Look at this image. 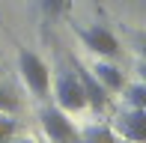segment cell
Masks as SVG:
<instances>
[{"instance_id": "cell-12", "label": "cell", "mask_w": 146, "mask_h": 143, "mask_svg": "<svg viewBox=\"0 0 146 143\" xmlns=\"http://www.w3.org/2000/svg\"><path fill=\"white\" fill-rule=\"evenodd\" d=\"M39 6H42V12H45L48 18H57L60 12H63L66 0H39Z\"/></svg>"}, {"instance_id": "cell-7", "label": "cell", "mask_w": 146, "mask_h": 143, "mask_svg": "<svg viewBox=\"0 0 146 143\" xmlns=\"http://www.w3.org/2000/svg\"><path fill=\"white\" fill-rule=\"evenodd\" d=\"M90 72L98 77V83H102V87L108 89V93H119V89H122L125 83H128V81H125V72L119 69V66H113L110 60H98V63H96V66H92Z\"/></svg>"}, {"instance_id": "cell-13", "label": "cell", "mask_w": 146, "mask_h": 143, "mask_svg": "<svg viewBox=\"0 0 146 143\" xmlns=\"http://www.w3.org/2000/svg\"><path fill=\"white\" fill-rule=\"evenodd\" d=\"M12 143H39V140H33V137H21V140H12Z\"/></svg>"}, {"instance_id": "cell-9", "label": "cell", "mask_w": 146, "mask_h": 143, "mask_svg": "<svg viewBox=\"0 0 146 143\" xmlns=\"http://www.w3.org/2000/svg\"><path fill=\"white\" fill-rule=\"evenodd\" d=\"M122 101H125V107H146V87L143 83H125Z\"/></svg>"}, {"instance_id": "cell-3", "label": "cell", "mask_w": 146, "mask_h": 143, "mask_svg": "<svg viewBox=\"0 0 146 143\" xmlns=\"http://www.w3.org/2000/svg\"><path fill=\"white\" fill-rule=\"evenodd\" d=\"M78 36H81L84 48H87V51H92L98 60H116V57H119V42H116V36L110 33L104 24L78 27Z\"/></svg>"}, {"instance_id": "cell-11", "label": "cell", "mask_w": 146, "mask_h": 143, "mask_svg": "<svg viewBox=\"0 0 146 143\" xmlns=\"http://www.w3.org/2000/svg\"><path fill=\"white\" fill-rule=\"evenodd\" d=\"M18 107H21V101H18V95L12 93V89L0 87V113H18Z\"/></svg>"}, {"instance_id": "cell-2", "label": "cell", "mask_w": 146, "mask_h": 143, "mask_svg": "<svg viewBox=\"0 0 146 143\" xmlns=\"http://www.w3.org/2000/svg\"><path fill=\"white\" fill-rule=\"evenodd\" d=\"M39 122H42L48 143H81V131L69 119V113L60 110L57 105H45L42 113H39Z\"/></svg>"}, {"instance_id": "cell-10", "label": "cell", "mask_w": 146, "mask_h": 143, "mask_svg": "<svg viewBox=\"0 0 146 143\" xmlns=\"http://www.w3.org/2000/svg\"><path fill=\"white\" fill-rule=\"evenodd\" d=\"M18 134V119L12 113H0V143H12Z\"/></svg>"}, {"instance_id": "cell-5", "label": "cell", "mask_w": 146, "mask_h": 143, "mask_svg": "<svg viewBox=\"0 0 146 143\" xmlns=\"http://www.w3.org/2000/svg\"><path fill=\"white\" fill-rule=\"evenodd\" d=\"M72 69H75V75H78V81H81V89H84V99H87V107H92L96 113H104L110 105V93L98 83V77L92 75V72L84 66L81 60H75L72 63Z\"/></svg>"}, {"instance_id": "cell-4", "label": "cell", "mask_w": 146, "mask_h": 143, "mask_svg": "<svg viewBox=\"0 0 146 143\" xmlns=\"http://www.w3.org/2000/svg\"><path fill=\"white\" fill-rule=\"evenodd\" d=\"M54 99H57V107L66 110V113H78V110L87 107V99H84V89H81V81H78L75 69H72V72H63V75L57 77Z\"/></svg>"}, {"instance_id": "cell-1", "label": "cell", "mask_w": 146, "mask_h": 143, "mask_svg": "<svg viewBox=\"0 0 146 143\" xmlns=\"http://www.w3.org/2000/svg\"><path fill=\"white\" fill-rule=\"evenodd\" d=\"M18 72H21L27 89L36 99H48V89H51V72L48 63L36 54V51H18Z\"/></svg>"}, {"instance_id": "cell-6", "label": "cell", "mask_w": 146, "mask_h": 143, "mask_svg": "<svg viewBox=\"0 0 146 143\" xmlns=\"http://www.w3.org/2000/svg\"><path fill=\"white\" fill-rule=\"evenodd\" d=\"M116 131L122 140L146 143V107H122L113 119Z\"/></svg>"}, {"instance_id": "cell-8", "label": "cell", "mask_w": 146, "mask_h": 143, "mask_svg": "<svg viewBox=\"0 0 146 143\" xmlns=\"http://www.w3.org/2000/svg\"><path fill=\"white\" fill-rule=\"evenodd\" d=\"M81 143H122V137L108 125V122H96V125L81 131Z\"/></svg>"}]
</instances>
